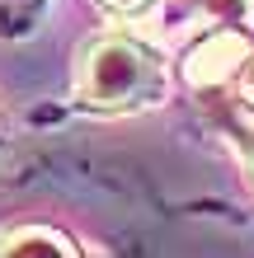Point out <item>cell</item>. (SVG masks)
Listing matches in <instances>:
<instances>
[{
    "mask_svg": "<svg viewBox=\"0 0 254 258\" xmlns=\"http://www.w3.org/2000/svg\"><path fill=\"white\" fill-rule=\"evenodd\" d=\"M184 5L207 19V28H245L254 33V0H184Z\"/></svg>",
    "mask_w": 254,
    "mask_h": 258,
    "instance_id": "obj_3",
    "label": "cell"
},
{
    "mask_svg": "<svg viewBox=\"0 0 254 258\" xmlns=\"http://www.w3.org/2000/svg\"><path fill=\"white\" fill-rule=\"evenodd\" d=\"M0 258H94L76 235L47 221H24L0 230Z\"/></svg>",
    "mask_w": 254,
    "mask_h": 258,
    "instance_id": "obj_2",
    "label": "cell"
},
{
    "mask_svg": "<svg viewBox=\"0 0 254 258\" xmlns=\"http://www.w3.org/2000/svg\"><path fill=\"white\" fill-rule=\"evenodd\" d=\"M0 5H10V0H0Z\"/></svg>",
    "mask_w": 254,
    "mask_h": 258,
    "instance_id": "obj_7",
    "label": "cell"
},
{
    "mask_svg": "<svg viewBox=\"0 0 254 258\" xmlns=\"http://www.w3.org/2000/svg\"><path fill=\"white\" fill-rule=\"evenodd\" d=\"M221 127L231 132V146H235V155H240L249 183H254V122H249V117H240V113H226V117H221Z\"/></svg>",
    "mask_w": 254,
    "mask_h": 258,
    "instance_id": "obj_4",
    "label": "cell"
},
{
    "mask_svg": "<svg viewBox=\"0 0 254 258\" xmlns=\"http://www.w3.org/2000/svg\"><path fill=\"white\" fill-rule=\"evenodd\" d=\"M226 89L235 94V103H240L245 113H254V52L240 61V71L231 75V85H226Z\"/></svg>",
    "mask_w": 254,
    "mask_h": 258,
    "instance_id": "obj_5",
    "label": "cell"
},
{
    "mask_svg": "<svg viewBox=\"0 0 254 258\" xmlns=\"http://www.w3.org/2000/svg\"><path fill=\"white\" fill-rule=\"evenodd\" d=\"M104 5H109L113 14H141V10H151L156 0H104Z\"/></svg>",
    "mask_w": 254,
    "mask_h": 258,
    "instance_id": "obj_6",
    "label": "cell"
},
{
    "mask_svg": "<svg viewBox=\"0 0 254 258\" xmlns=\"http://www.w3.org/2000/svg\"><path fill=\"white\" fill-rule=\"evenodd\" d=\"M170 94V66L160 47L137 33H99L80 52L76 99L94 113H137Z\"/></svg>",
    "mask_w": 254,
    "mask_h": 258,
    "instance_id": "obj_1",
    "label": "cell"
}]
</instances>
